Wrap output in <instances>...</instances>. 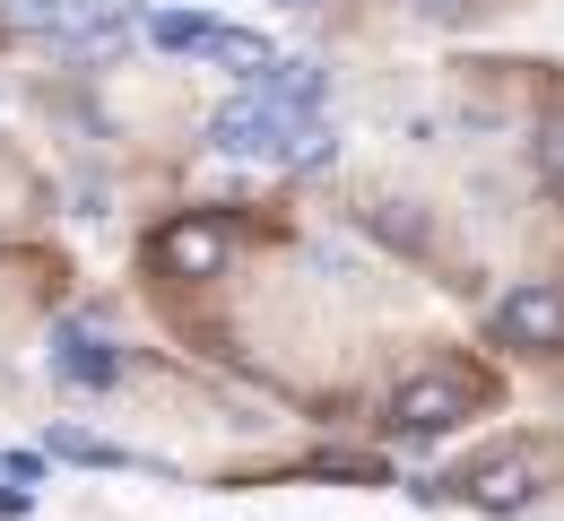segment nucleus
Returning a JSON list of instances; mask_svg holds the SVG:
<instances>
[{
	"mask_svg": "<svg viewBox=\"0 0 564 521\" xmlns=\"http://www.w3.org/2000/svg\"><path fill=\"white\" fill-rule=\"evenodd\" d=\"M495 339H503V348H530V357L564 348V287H547V279L503 287V296H495Z\"/></svg>",
	"mask_w": 564,
	"mask_h": 521,
	"instance_id": "1",
	"label": "nucleus"
},
{
	"mask_svg": "<svg viewBox=\"0 0 564 521\" xmlns=\"http://www.w3.org/2000/svg\"><path fill=\"white\" fill-rule=\"evenodd\" d=\"M469 409H478V382H469V373H417V382L391 400L400 435H443V426H460Z\"/></svg>",
	"mask_w": 564,
	"mask_h": 521,
	"instance_id": "2",
	"label": "nucleus"
},
{
	"mask_svg": "<svg viewBox=\"0 0 564 521\" xmlns=\"http://www.w3.org/2000/svg\"><path fill=\"white\" fill-rule=\"evenodd\" d=\"M286 122H295V113L261 105V96H235V105H217V113H209V149L217 156H270Z\"/></svg>",
	"mask_w": 564,
	"mask_h": 521,
	"instance_id": "3",
	"label": "nucleus"
},
{
	"mask_svg": "<svg viewBox=\"0 0 564 521\" xmlns=\"http://www.w3.org/2000/svg\"><path fill=\"white\" fill-rule=\"evenodd\" d=\"M452 496H469L478 513H521L539 496V460L530 452H503V460H478L469 478H452Z\"/></svg>",
	"mask_w": 564,
	"mask_h": 521,
	"instance_id": "4",
	"label": "nucleus"
},
{
	"mask_svg": "<svg viewBox=\"0 0 564 521\" xmlns=\"http://www.w3.org/2000/svg\"><path fill=\"white\" fill-rule=\"evenodd\" d=\"M156 270H165V279H217V270H226V226L217 218H174L156 235Z\"/></svg>",
	"mask_w": 564,
	"mask_h": 521,
	"instance_id": "5",
	"label": "nucleus"
},
{
	"mask_svg": "<svg viewBox=\"0 0 564 521\" xmlns=\"http://www.w3.org/2000/svg\"><path fill=\"white\" fill-rule=\"evenodd\" d=\"M252 96L279 105V113H313V105L330 96V70H322V62H270V70L252 78Z\"/></svg>",
	"mask_w": 564,
	"mask_h": 521,
	"instance_id": "6",
	"label": "nucleus"
},
{
	"mask_svg": "<svg viewBox=\"0 0 564 521\" xmlns=\"http://www.w3.org/2000/svg\"><path fill=\"white\" fill-rule=\"evenodd\" d=\"M209 62H217V70H235L243 87H252V78L270 70L279 53H270V35H252V26H209Z\"/></svg>",
	"mask_w": 564,
	"mask_h": 521,
	"instance_id": "7",
	"label": "nucleus"
},
{
	"mask_svg": "<svg viewBox=\"0 0 564 521\" xmlns=\"http://www.w3.org/2000/svg\"><path fill=\"white\" fill-rule=\"evenodd\" d=\"M53 366H62V382H87V391H105V382L122 373V357H113L105 339H78V330H62V357H53Z\"/></svg>",
	"mask_w": 564,
	"mask_h": 521,
	"instance_id": "8",
	"label": "nucleus"
},
{
	"mask_svg": "<svg viewBox=\"0 0 564 521\" xmlns=\"http://www.w3.org/2000/svg\"><path fill=\"white\" fill-rule=\"evenodd\" d=\"M140 35L165 53H209V18H140Z\"/></svg>",
	"mask_w": 564,
	"mask_h": 521,
	"instance_id": "9",
	"label": "nucleus"
},
{
	"mask_svg": "<svg viewBox=\"0 0 564 521\" xmlns=\"http://www.w3.org/2000/svg\"><path fill=\"white\" fill-rule=\"evenodd\" d=\"M0 18H9L18 35H44V44L62 35V0H0Z\"/></svg>",
	"mask_w": 564,
	"mask_h": 521,
	"instance_id": "10",
	"label": "nucleus"
},
{
	"mask_svg": "<svg viewBox=\"0 0 564 521\" xmlns=\"http://www.w3.org/2000/svg\"><path fill=\"white\" fill-rule=\"evenodd\" d=\"M53 452H62V460H96V469H113V460H122L113 444H96V435H70V426L53 435Z\"/></svg>",
	"mask_w": 564,
	"mask_h": 521,
	"instance_id": "11",
	"label": "nucleus"
},
{
	"mask_svg": "<svg viewBox=\"0 0 564 521\" xmlns=\"http://www.w3.org/2000/svg\"><path fill=\"white\" fill-rule=\"evenodd\" d=\"M539 165H547V174H556V183H564V113H556V122H547V131H539Z\"/></svg>",
	"mask_w": 564,
	"mask_h": 521,
	"instance_id": "12",
	"label": "nucleus"
},
{
	"mask_svg": "<svg viewBox=\"0 0 564 521\" xmlns=\"http://www.w3.org/2000/svg\"><path fill=\"white\" fill-rule=\"evenodd\" d=\"M18 513H35V487H18V478H9V487H0V521H18Z\"/></svg>",
	"mask_w": 564,
	"mask_h": 521,
	"instance_id": "13",
	"label": "nucleus"
},
{
	"mask_svg": "<svg viewBox=\"0 0 564 521\" xmlns=\"http://www.w3.org/2000/svg\"><path fill=\"white\" fill-rule=\"evenodd\" d=\"M425 18H469V0H417Z\"/></svg>",
	"mask_w": 564,
	"mask_h": 521,
	"instance_id": "14",
	"label": "nucleus"
},
{
	"mask_svg": "<svg viewBox=\"0 0 564 521\" xmlns=\"http://www.w3.org/2000/svg\"><path fill=\"white\" fill-rule=\"evenodd\" d=\"M295 9H304V0H295Z\"/></svg>",
	"mask_w": 564,
	"mask_h": 521,
	"instance_id": "15",
	"label": "nucleus"
}]
</instances>
